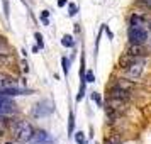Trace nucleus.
I'll use <instances>...</instances> for the list:
<instances>
[{"instance_id": "obj_24", "label": "nucleus", "mask_w": 151, "mask_h": 144, "mask_svg": "<svg viewBox=\"0 0 151 144\" xmlns=\"http://www.w3.org/2000/svg\"><path fill=\"white\" fill-rule=\"evenodd\" d=\"M65 4H66V0H58V5L60 7H65Z\"/></svg>"}, {"instance_id": "obj_13", "label": "nucleus", "mask_w": 151, "mask_h": 144, "mask_svg": "<svg viewBox=\"0 0 151 144\" xmlns=\"http://www.w3.org/2000/svg\"><path fill=\"white\" fill-rule=\"evenodd\" d=\"M75 141L78 144H87V139L83 137V132H76V136H75Z\"/></svg>"}, {"instance_id": "obj_23", "label": "nucleus", "mask_w": 151, "mask_h": 144, "mask_svg": "<svg viewBox=\"0 0 151 144\" xmlns=\"http://www.w3.org/2000/svg\"><path fill=\"white\" fill-rule=\"evenodd\" d=\"M27 63H22V71H24V73H27Z\"/></svg>"}, {"instance_id": "obj_6", "label": "nucleus", "mask_w": 151, "mask_h": 144, "mask_svg": "<svg viewBox=\"0 0 151 144\" xmlns=\"http://www.w3.org/2000/svg\"><path fill=\"white\" fill-rule=\"evenodd\" d=\"M141 73H143V63H132L129 68H127V75L131 76V78H137V76H141Z\"/></svg>"}, {"instance_id": "obj_17", "label": "nucleus", "mask_w": 151, "mask_h": 144, "mask_svg": "<svg viewBox=\"0 0 151 144\" xmlns=\"http://www.w3.org/2000/svg\"><path fill=\"white\" fill-rule=\"evenodd\" d=\"M117 85H119V87H122L124 90H127V92H129V90H131V87H132V83H124V82H119Z\"/></svg>"}, {"instance_id": "obj_18", "label": "nucleus", "mask_w": 151, "mask_h": 144, "mask_svg": "<svg viewBox=\"0 0 151 144\" xmlns=\"http://www.w3.org/2000/svg\"><path fill=\"white\" fill-rule=\"evenodd\" d=\"M73 125H75V120H73V114L70 112V127H68V130H70V134L73 132Z\"/></svg>"}, {"instance_id": "obj_22", "label": "nucleus", "mask_w": 151, "mask_h": 144, "mask_svg": "<svg viewBox=\"0 0 151 144\" xmlns=\"http://www.w3.org/2000/svg\"><path fill=\"white\" fill-rule=\"evenodd\" d=\"M141 4H144V5H148V7H151V0H139Z\"/></svg>"}, {"instance_id": "obj_11", "label": "nucleus", "mask_w": 151, "mask_h": 144, "mask_svg": "<svg viewBox=\"0 0 151 144\" xmlns=\"http://www.w3.org/2000/svg\"><path fill=\"white\" fill-rule=\"evenodd\" d=\"M73 37H71V36H63V39H61V44L63 46H66V48H71V46H73Z\"/></svg>"}, {"instance_id": "obj_15", "label": "nucleus", "mask_w": 151, "mask_h": 144, "mask_svg": "<svg viewBox=\"0 0 151 144\" xmlns=\"http://www.w3.org/2000/svg\"><path fill=\"white\" fill-rule=\"evenodd\" d=\"M61 63H63V71H65V73L68 75V71H70V61L66 59V58H63Z\"/></svg>"}, {"instance_id": "obj_26", "label": "nucleus", "mask_w": 151, "mask_h": 144, "mask_svg": "<svg viewBox=\"0 0 151 144\" xmlns=\"http://www.w3.org/2000/svg\"><path fill=\"white\" fill-rule=\"evenodd\" d=\"M150 46H151V37H150Z\"/></svg>"}, {"instance_id": "obj_9", "label": "nucleus", "mask_w": 151, "mask_h": 144, "mask_svg": "<svg viewBox=\"0 0 151 144\" xmlns=\"http://www.w3.org/2000/svg\"><path fill=\"white\" fill-rule=\"evenodd\" d=\"M132 63H134V56H131L129 53H126V56H122V58H121L119 64H121L122 68H129Z\"/></svg>"}, {"instance_id": "obj_5", "label": "nucleus", "mask_w": 151, "mask_h": 144, "mask_svg": "<svg viewBox=\"0 0 151 144\" xmlns=\"http://www.w3.org/2000/svg\"><path fill=\"white\" fill-rule=\"evenodd\" d=\"M10 87H15V78L10 75H5V73H0V92L10 88Z\"/></svg>"}, {"instance_id": "obj_16", "label": "nucleus", "mask_w": 151, "mask_h": 144, "mask_svg": "<svg viewBox=\"0 0 151 144\" xmlns=\"http://www.w3.org/2000/svg\"><path fill=\"white\" fill-rule=\"evenodd\" d=\"M5 49H7V42H5L4 37H0V53H4Z\"/></svg>"}, {"instance_id": "obj_2", "label": "nucleus", "mask_w": 151, "mask_h": 144, "mask_svg": "<svg viewBox=\"0 0 151 144\" xmlns=\"http://www.w3.org/2000/svg\"><path fill=\"white\" fill-rule=\"evenodd\" d=\"M127 37H129L131 44H143L148 39V31L139 26H131L127 31Z\"/></svg>"}, {"instance_id": "obj_4", "label": "nucleus", "mask_w": 151, "mask_h": 144, "mask_svg": "<svg viewBox=\"0 0 151 144\" xmlns=\"http://www.w3.org/2000/svg\"><path fill=\"white\" fill-rule=\"evenodd\" d=\"M14 112H15V103L10 98H7V95L0 93V114L7 115V114H14Z\"/></svg>"}, {"instance_id": "obj_25", "label": "nucleus", "mask_w": 151, "mask_h": 144, "mask_svg": "<svg viewBox=\"0 0 151 144\" xmlns=\"http://www.w3.org/2000/svg\"><path fill=\"white\" fill-rule=\"evenodd\" d=\"M37 144H49V143H48V141H46V143H37Z\"/></svg>"}, {"instance_id": "obj_21", "label": "nucleus", "mask_w": 151, "mask_h": 144, "mask_svg": "<svg viewBox=\"0 0 151 144\" xmlns=\"http://www.w3.org/2000/svg\"><path fill=\"white\" fill-rule=\"evenodd\" d=\"M92 98H93V100H95V102L99 103V105H100V97L97 95V93H93V95H92Z\"/></svg>"}, {"instance_id": "obj_7", "label": "nucleus", "mask_w": 151, "mask_h": 144, "mask_svg": "<svg viewBox=\"0 0 151 144\" xmlns=\"http://www.w3.org/2000/svg\"><path fill=\"white\" fill-rule=\"evenodd\" d=\"M127 93H129V92H127V90H124L122 87H119V85H116V87H112V88H110V95L116 97V98H122V100H126V98L129 97Z\"/></svg>"}, {"instance_id": "obj_20", "label": "nucleus", "mask_w": 151, "mask_h": 144, "mask_svg": "<svg viewBox=\"0 0 151 144\" xmlns=\"http://www.w3.org/2000/svg\"><path fill=\"white\" fill-rule=\"evenodd\" d=\"M76 14V7L75 5H70V15H75Z\"/></svg>"}, {"instance_id": "obj_19", "label": "nucleus", "mask_w": 151, "mask_h": 144, "mask_svg": "<svg viewBox=\"0 0 151 144\" xmlns=\"http://www.w3.org/2000/svg\"><path fill=\"white\" fill-rule=\"evenodd\" d=\"M36 41H37V44H39V48H42L44 44H42V37H41V34L39 32H36Z\"/></svg>"}, {"instance_id": "obj_14", "label": "nucleus", "mask_w": 151, "mask_h": 144, "mask_svg": "<svg viewBox=\"0 0 151 144\" xmlns=\"http://www.w3.org/2000/svg\"><path fill=\"white\" fill-rule=\"evenodd\" d=\"M93 80H95V76H93V71H87V73H85V82H87V83H92Z\"/></svg>"}, {"instance_id": "obj_1", "label": "nucleus", "mask_w": 151, "mask_h": 144, "mask_svg": "<svg viewBox=\"0 0 151 144\" xmlns=\"http://www.w3.org/2000/svg\"><path fill=\"white\" fill-rule=\"evenodd\" d=\"M10 129H12V134H14V139L15 141H19V143H29V141H32L34 139V129H32V125L26 120H15L12 125H10Z\"/></svg>"}, {"instance_id": "obj_8", "label": "nucleus", "mask_w": 151, "mask_h": 144, "mask_svg": "<svg viewBox=\"0 0 151 144\" xmlns=\"http://www.w3.org/2000/svg\"><path fill=\"white\" fill-rule=\"evenodd\" d=\"M127 53H129L131 56H134V58L144 54V51H143V48H141V44H131L129 49H127Z\"/></svg>"}, {"instance_id": "obj_12", "label": "nucleus", "mask_w": 151, "mask_h": 144, "mask_svg": "<svg viewBox=\"0 0 151 144\" xmlns=\"http://www.w3.org/2000/svg\"><path fill=\"white\" fill-rule=\"evenodd\" d=\"M34 137L37 139V141H39V143H46V141L49 139V137H48V134H46L44 130H39L37 134H34Z\"/></svg>"}, {"instance_id": "obj_3", "label": "nucleus", "mask_w": 151, "mask_h": 144, "mask_svg": "<svg viewBox=\"0 0 151 144\" xmlns=\"http://www.w3.org/2000/svg\"><path fill=\"white\" fill-rule=\"evenodd\" d=\"M53 112V103L48 100H42V102L36 103L34 109H32V115L34 117H46Z\"/></svg>"}, {"instance_id": "obj_10", "label": "nucleus", "mask_w": 151, "mask_h": 144, "mask_svg": "<svg viewBox=\"0 0 151 144\" xmlns=\"http://www.w3.org/2000/svg\"><path fill=\"white\" fill-rule=\"evenodd\" d=\"M104 144H121V136L119 134H112V136L105 137V143Z\"/></svg>"}]
</instances>
